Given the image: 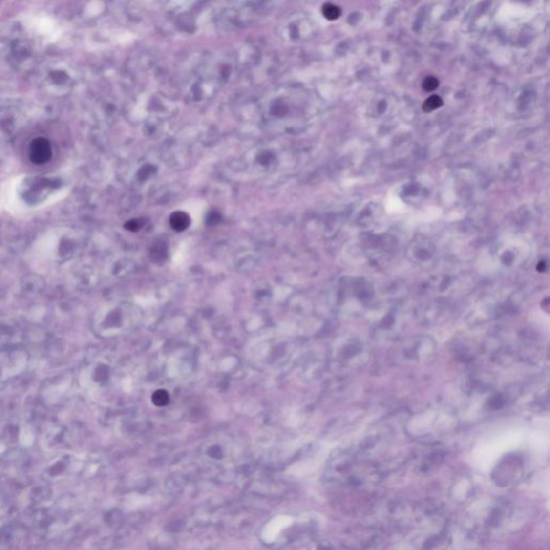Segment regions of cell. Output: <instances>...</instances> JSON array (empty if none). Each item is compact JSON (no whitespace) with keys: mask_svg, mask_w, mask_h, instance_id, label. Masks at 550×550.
Masks as SVG:
<instances>
[{"mask_svg":"<svg viewBox=\"0 0 550 550\" xmlns=\"http://www.w3.org/2000/svg\"><path fill=\"white\" fill-rule=\"evenodd\" d=\"M51 143L45 138H36L29 145V158L36 165H43L52 158Z\"/></svg>","mask_w":550,"mask_h":550,"instance_id":"obj_1","label":"cell"},{"mask_svg":"<svg viewBox=\"0 0 550 550\" xmlns=\"http://www.w3.org/2000/svg\"><path fill=\"white\" fill-rule=\"evenodd\" d=\"M190 217L188 215L183 212H176L172 215L170 218V224L172 228L176 231H183L185 230L188 226H190Z\"/></svg>","mask_w":550,"mask_h":550,"instance_id":"obj_2","label":"cell"},{"mask_svg":"<svg viewBox=\"0 0 550 550\" xmlns=\"http://www.w3.org/2000/svg\"><path fill=\"white\" fill-rule=\"evenodd\" d=\"M322 13L328 20H337L341 15V9L332 3H326L322 8Z\"/></svg>","mask_w":550,"mask_h":550,"instance_id":"obj_3","label":"cell"},{"mask_svg":"<svg viewBox=\"0 0 550 550\" xmlns=\"http://www.w3.org/2000/svg\"><path fill=\"white\" fill-rule=\"evenodd\" d=\"M442 105H443V100L441 99V97L431 96L430 98H428L427 100L424 101V104L423 106V109L425 112H431V111L438 109V107H440Z\"/></svg>","mask_w":550,"mask_h":550,"instance_id":"obj_4","label":"cell"},{"mask_svg":"<svg viewBox=\"0 0 550 550\" xmlns=\"http://www.w3.org/2000/svg\"><path fill=\"white\" fill-rule=\"evenodd\" d=\"M152 401L155 404V405L157 406H165L167 404L169 403V395L168 392L166 390H157L154 392V395L152 397Z\"/></svg>","mask_w":550,"mask_h":550,"instance_id":"obj_5","label":"cell"},{"mask_svg":"<svg viewBox=\"0 0 550 550\" xmlns=\"http://www.w3.org/2000/svg\"><path fill=\"white\" fill-rule=\"evenodd\" d=\"M438 86H439V81L434 77H428L423 83V87L427 91H432L438 88Z\"/></svg>","mask_w":550,"mask_h":550,"instance_id":"obj_6","label":"cell"}]
</instances>
